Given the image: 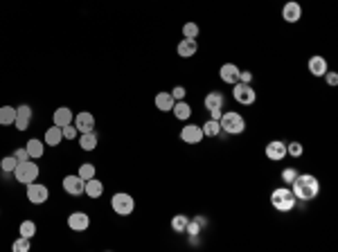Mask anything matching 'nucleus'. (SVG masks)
Returning <instances> with one entry per match:
<instances>
[{"label":"nucleus","instance_id":"1","mask_svg":"<svg viewBox=\"0 0 338 252\" xmlns=\"http://www.w3.org/2000/svg\"><path fill=\"white\" fill-rule=\"evenodd\" d=\"M291 191H293V196L298 200L309 203V200H314L320 194V183L314 174H298L295 180L291 183Z\"/></svg>","mask_w":338,"mask_h":252},{"label":"nucleus","instance_id":"2","mask_svg":"<svg viewBox=\"0 0 338 252\" xmlns=\"http://www.w3.org/2000/svg\"><path fill=\"white\" fill-rule=\"evenodd\" d=\"M298 198L293 196L291 187H277L270 191V205H273L277 212H291L295 207Z\"/></svg>","mask_w":338,"mask_h":252},{"label":"nucleus","instance_id":"3","mask_svg":"<svg viewBox=\"0 0 338 252\" xmlns=\"http://www.w3.org/2000/svg\"><path fill=\"white\" fill-rule=\"evenodd\" d=\"M219 124H221V131H225L228 135H241L246 131V120L235 111L221 113Z\"/></svg>","mask_w":338,"mask_h":252},{"label":"nucleus","instance_id":"4","mask_svg":"<svg viewBox=\"0 0 338 252\" xmlns=\"http://www.w3.org/2000/svg\"><path fill=\"white\" fill-rule=\"evenodd\" d=\"M39 165L36 162H30V160H23V162H18L16 165V169H14V176H16V180H18L20 185H30V183H34L36 178H39Z\"/></svg>","mask_w":338,"mask_h":252},{"label":"nucleus","instance_id":"5","mask_svg":"<svg viewBox=\"0 0 338 252\" xmlns=\"http://www.w3.org/2000/svg\"><path fill=\"white\" fill-rule=\"evenodd\" d=\"M111 207L118 216H129V214H133V209H135V200H133V196L127 194V191H118V194L111 198Z\"/></svg>","mask_w":338,"mask_h":252},{"label":"nucleus","instance_id":"6","mask_svg":"<svg viewBox=\"0 0 338 252\" xmlns=\"http://www.w3.org/2000/svg\"><path fill=\"white\" fill-rule=\"evenodd\" d=\"M232 97H235V102L241 104V106H253V104L257 102V92L253 90V83L237 81L235 86H232Z\"/></svg>","mask_w":338,"mask_h":252},{"label":"nucleus","instance_id":"7","mask_svg":"<svg viewBox=\"0 0 338 252\" xmlns=\"http://www.w3.org/2000/svg\"><path fill=\"white\" fill-rule=\"evenodd\" d=\"M48 198H50V189L45 187V185L36 183V180L27 185V200H30L32 205H43Z\"/></svg>","mask_w":338,"mask_h":252},{"label":"nucleus","instance_id":"8","mask_svg":"<svg viewBox=\"0 0 338 252\" xmlns=\"http://www.w3.org/2000/svg\"><path fill=\"white\" fill-rule=\"evenodd\" d=\"M203 128L199 124H187L181 128V140L185 142V144H201L203 140Z\"/></svg>","mask_w":338,"mask_h":252},{"label":"nucleus","instance_id":"9","mask_svg":"<svg viewBox=\"0 0 338 252\" xmlns=\"http://www.w3.org/2000/svg\"><path fill=\"white\" fill-rule=\"evenodd\" d=\"M266 158H269L270 162H279V160H284L286 158V142L282 140H273L266 144Z\"/></svg>","mask_w":338,"mask_h":252},{"label":"nucleus","instance_id":"10","mask_svg":"<svg viewBox=\"0 0 338 252\" xmlns=\"http://www.w3.org/2000/svg\"><path fill=\"white\" fill-rule=\"evenodd\" d=\"M68 228L74 232H86L90 228V216L86 212H72L68 216Z\"/></svg>","mask_w":338,"mask_h":252},{"label":"nucleus","instance_id":"11","mask_svg":"<svg viewBox=\"0 0 338 252\" xmlns=\"http://www.w3.org/2000/svg\"><path fill=\"white\" fill-rule=\"evenodd\" d=\"M282 18H284L286 23H298V20L302 18V5L295 2V0H289V2L282 7Z\"/></svg>","mask_w":338,"mask_h":252},{"label":"nucleus","instance_id":"12","mask_svg":"<svg viewBox=\"0 0 338 252\" xmlns=\"http://www.w3.org/2000/svg\"><path fill=\"white\" fill-rule=\"evenodd\" d=\"M83 187H86V180H81L79 176H66V178H64L66 194H70V196H81V194H83Z\"/></svg>","mask_w":338,"mask_h":252},{"label":"nucleus","instance_id":"13","mask_svg":"<svg viewBox=\"0 0 338 252\" xmlns=\"http://www.w3.org/2000/svg\"><path fill=\"white\" fill-rule=\"evenodd\" d=\"M30 122H32V108L27 106V104H23V106L16 108L14 124H16V128H18V131H27V128H30Z\"/></svg>","mask_w":338,"mask_h":252},{"label":"nucleus","instance_id":"14","mask_svg":"<svg viewBox=\"0 0 338 252\" xmlns=\"http://www.w3.org/2000/svg\"><path fill=\"white\" fill-rule=\"evenodd\" d=\"M219 77L223 83H230V86H235L237 81H239V68H237L235 63H223L219 70Z\"/></svg>","mask_w":338,"mask_h":252},{"label":"nucleus","instance_id":"15","mask_svg":"<svg viewBox=\"0 0 338 252\" xmlns=\"http://www.w3.org/2000/svg\"><path fill=\"white\" fill-rule=\"evenodd\" d=\"M307 68L309 72L314 74V77H325V72H327V61H325V57H320V54H314V57L307 61Z\"/></svg>","mask_w":338,"mask_h":252},{"label":"nucleus","instance_id":"16","mask_svg":"<svg viewBox=\"0 0 338 252\" xmlns=\"http://www.w3.org/2000/svg\"><path fill=\"white\" fill-rule=\"evenodd\" d=\"M74 126H77L79 133H90L95 128V117L90 115V113H77L74 115Z\"/></svg>","mask_w":338,"mask_h":252},{"label":"nucleus","instance_id":"17","mask_svg":"<svg viewBox=\"0 0 338 252\" xmlns=\"http://www.w3.org/2000/svg\"><path fill=\"white\" fill-rule=\"evenodd\" d=\"M52 122H54V126H59V128L72 124V111H70L68 106L57 108V111H54V115H52Z\"/></svg>","mask_w":338,"mask_h":252},{"label":"nucleus","instance_id":"18","mask_svg":"<svg viewBox=\"0 0 338 252\" xmlns=\"http://www.w3.org/2000/svg\"><path fill=\"white\" fill-rule=\"evenodd\" d=\"M196 50H199V45H196V41H194V39H183L181 43L176 45V52H178V57H183V59H190V57H194V54H196Z\"/></svg>","mask_w":338,"mask_h":252},{"label":"nucleus","instance_id":"19","mask_svg":"<svg viewBox=\"0 0 338 252\" xmlns=\"http://www.w3.org/2000/svg\"><path fill=\"white\" fill-rule=\"evenodd\" d=\"M174 104H176V99L172 97V92H158L156 95V108L162 113H169L174 108Z\"/></svg>","mask_w":338,"mask_h":252},{"label":"nucleus","instance_id":"20","mask_svg":"<svg viewBox=\"0 0 338 252\" xmlns=\"http://www.w3.org/2000/svg\"><path fill=\"white\" fill-rule=\"evenodd\" d=\"M61 140H64V133H61L59 126H50L48 131H45L43 142H45L48 146H59V144H61Z\"/></svg>","mask_w":338,"mask_h":252},{"label":"nucleus","instance_id":"21","mask_svg":"<svg viewBox=\"0 0 338 252\" xmlns=\"http://www.w3.org/2000/svg\"><path fill=\"white\" fill-rule=\"evenodd\" d=\"M83 194L88 196V198H99V196L104 194V185L99 183V180H95V178L86 180V187H83Z\"/></svg>","mask_w":338,"mask_h":252},{"label":"nucleus","instance_id":"22","mask_svg":"<svg viewBox=\"0 0 338 252\" xmlns=\"http://www.w3.org/2000/svg\"><path fill=\"white\" fill-rule=\"evenodd\" d=\"M172 113H174V115H176V120L185 122V120H190V117H192V106L185 102V99H181V102H176V104H174Z\"/></svg>","mask_w":338,"mask_h":252},{"label":"nucleus","instance_id":"23","mask_svg":"<svg viewBox=\"0 0 338 252\" xmlns=\"http://www.w3.org/2000/svg\"><path fill=\"white\" fill-rule=\"evenodd\" d=\"M25 149H27V153H30V160H32V158H41V155H43V151H45V142L32 137V140H27Z\"/></svg>","mask_w":338,"mask_h":252},{"label":"nucleus","instance_id":"24","mask_svg":"<svg viewBox=\"0 0 338 252\" xmlns=\"http://www.w3.org/2000/svg\"><path fill=\"white\" fill-rule=\"evenodd\" d=\"M79 146H81L83 151H95L97 149V135H95V131L81 133V137H79Z\"/></svg>","mask_w":338,"mask_h":252},{"label":"nucleus","instance_id":"25","mask_svg":"<svg viewBox=\"0 0 338 252\" xmlns=\"http://www.w3.org/2000/svg\"><path fill=\"white\" fill-rule=\"evenodd\" d=\"M205 108L207 111H212V108H223V95L221 92H216V90H212V92H207L205 95Z\"/></svg>","mask_w":338,"mask_h":252},{"label":"nucleus","instance_id":"26","mask_svg":"<svg viewBox=\"0 0 338 252\" xmlns=\"http://www.w3.org/2000/svg\"><path fill=\"white\" fill-rule=\"evenodd\" d=\"M16 120V108L14 106H0V126H9Z\"/></svg>","mask_w":338,"mask_h":252},{"label":"nucleus","instance_id":"27","mask_svg":"<svg viewBox=\"0 0 338 252\" xmlns=\"http://www.w3.org/2000/svg\"><path fill=\"white\" fill-rule=\"evenodd\" d=\"M203 128V135L205 137H216L221 133V124H219V120H207L205 124L201 126Z\"/></svg>","mask_w":338,"mask_h":252},{"label":"nucleus","instance_id":"28","mask_svg":"<svg viewBox=\"0 0 338 252\" xmlns=\"http://www.w3.org/2000/svg\"><path fill=\"white\" fill-rule=\"evenodd\" d=\"M187 221H190V218H187L185 214H176V216L172 218V230H174V232H178V234H185Z\"/></svg>","mask_w":338,"mask_h":252},{"label":"nucleus","instance_id":"29","mask_svg":"<svg viewBox=\"0 0 338 252\" xmlns=\"http://www.w3.org/2000/svg\"><path fill=\"white\" fill-rule=\"evenodd\" d=\"M203 218H194V221H187V228H185V234H190V237H199L203 230Z\"/></svg>","mask_w":338,"mask_h":252},{"label":"nucleus","instance_id":"30","mask_svg":"<svg viewBox=\"0 0 338 252\" xmlns=\"http://www.w3.org/2000/svg\"><path fill=\"white\" fill-rule=\"evenodd\" d=\"M16 165H18V160L14 158V153L7 155V158H2V160H0V169L5 171V174H14Z\"/></svg>","mask_w":338,"mask_h":252},{"label":"nucleus","instance_id":"31","mask_svg":"<svg viewBox=\"0 0 338 252\" xmlns=\"http://www.w3.org/2000/svg\"><path fill=\"white\" fill-rule=\"evenodd\" d=\"M77 176H79L81 180H90V178H95V167L90 165V162H83V165H79Z\"/></svg>","mask_w":338,"mask_h":252},{"label":"nucleus","instance_id":"32","mask_svg":"<svg viewBox=\"0 0 338 252\" xmlns=\"http://www.w3.org/2000/svg\"><path fill=\"white\" fill-rule=\"evenodd\" d=\"M20 237H27V239H32L36 234V223L34 221H23V223H20Z\"/></svg>","mask_w":338,"mask_h":252},{"label":"nucleus","instance_id":"33","mask_svg":"<svg viewBox=\"0 0 338 252\" xmlns=\"http://www.w3.org/2000/svg\"><path fill=\"white\" fill-rule=\"evenodd\" d=\"M199 32H201V29H199V25L196 23H185L183 25V36H185V39H194L196 41Z\"/></svg>","mask_w":338,"mask_h":252},{"label":"nucleus","instance_id":"34","mask_svg":"<svg viewBox=\"0 0 338 252\" xmlns=\"http://www.w3.org/2000/svg\"><path fill=\"white\" fill-rule=\"evenodd\" d=\"M11 248H14V252H27V250H30V239H27V237H18L14 243H11Z\"/></svg>","mask_w":338,"mask_h":252},{"label":"nucleus","instance_id":"35","mask_svg":"<svg viewBox=\"0 0 338 252\" xmlns=\"http://www.w3.org/2000/svg\"><path fill=\"white\" fill-rule=\"evenodd\" d=\"M302 144H300V142H289V144H286V155H293V158H300V155H302Z\"/></svg>","mask_w":338,"mask_h":252},{"label":"nucleus","instance_id":"36","mask_svg":"<svg viewBox=\"0 0 338 252\" xmlns=\"http://www.w3.org/2000/svg\"><path fill=\"white\" fill-rule=\"evenodd\" d=\"M61 133H64V137H66V140H74L79 131H77V126L68 124V126H64V128H61Z\"/></svg>","mask_w":338,"mask_h":252},{"label":"nucleus","instance_id":"37","mask_svg":"<svg viewBox=\"0 0 338 252\" xmlns=\"http://www.w3.org/2000/svg\"><path fill=\"white\" fill-rule=\"evenodd\" d=\"M295 176H298V171H295V169H291V167H289V169H284V171H282V180H284L286 185H291V183H293V180H295Z\"/></svg>","mask_w":338,"mask_h":252},{"label":"nucleus","instance_id":"38","mask_svg":"<svg viewBox=\"0 0 338 252\" xmlns=\"http://www.w3.org/2000/svg\"><path fill=\"white\" fill-rule=\"evenodd\" d=\"M185 88H183V86H176V88H174V90H172V97L174 99H176V102H181V99H185Z\"/></svg>","mask_w":338,"mask_h":252},{"label":"nucleus","instance_id":"39","mask_svg":"<svg viewBox=\"0 0 338 252\" xmlns=\"http://www.w3.org/2000/svg\"><path fill=\"white\" fill-rule=\"evenodd\" d=\"M14 158L18 162H23V160H30V153H27V149H16L14 151Z\"/></svg>","mask_w":338,"mask_h":252},{"label":"nucleus","instance_id":"40","mask_svg":"<svg viewBox=\"0 0 338 252\" xmlns=\"http://www.w3.org/2000/svg\"><path fill=\"white\" fill-rule=\"evenodd\" d=\"M239 81L241 83H253V72H250V70H239Z\"/></svg>","mask_w":338,"mask_h":252},{"label":"nucleus","instance_id":"41","mask_svg":"<svg viewBox=\"0 0 338 252\" xmlns=\"http://www.w3.org/2000/svg\"><path fill=\"white\" fill-rule=\"evenodd\" d=\"M325 79H327L329 86H338V74L336 72H329L327 70V72H325Z\"/></svg>","mask_w":338,"mask_h":252},{"label":"nucleus","instance_id":"42","mask_svg":"<svg viewBox=\"0 0 338 252\" xmlns=\"http://www.w3.org/2000/svg\"><path fill=\"white\" fill-rule=\"evenodd\" d=\"M221 113H223L221 108H212V111H210V120H219Z\"/></svg>","mask_w":338,"mask_h":252}]
</instances>
